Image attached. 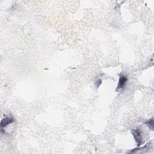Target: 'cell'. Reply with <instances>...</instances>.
<instances>
[{"label": "cell", "instance_id": "7a4b0ae2", "mask_svg": "<svg viewBox=\"0 0 154 154\" xmlns=\"http://www.w3.org/2000/svg\"><path fill=\"white\" fill-rule=\"evenodd\" d=\"M127 81H128V78L126 75H124L123 74L120 75V78H119L117 87L116 89V91L121 90L122 89H123L125 85H126Z\"/></svg>", "mask_w": 154, "mask_h": 154}, {"label": "cell", "instance_id": "3957f363", "mask_svg": "<svg viewBox=\"0 0 154 154\" xmlns=\"http://www.w3.org/2000/svg\"><path fill=\"white\" fill-rule=\"evenodd\" d=\"M14 121H15V120L12 117H6L2 119V121H1V123H0V125H1L2 129H3L4 128L6 127L7 125L12 123Z\"/></svg>", "mask_w": 154, "mask_h": 154}, {"label": "cell", "instance_id": "6da1fadb", "mask_svg": "<svg viewBox=\"0 0 154 154\" xmlns=\"http://www.w3.org/2000/svg\"><path fill=\"white\" fill-rule=\"evenodd\" d=\"M131 132L132 134L133 135L135 142L137 143V146H140L142 143V135L140 130L139 129L132 130Z\"/></svg>", "mask_w": 154, "mask_h": 154}, {"label": "cell", "instance_id": "5b68a950", "mask_svg": "<svg viewBox=\"0 0 154 154\" xmlns=\"http://www.w3.org/2000/svg\"><path fill=\"white\" fill-rule=\"evenodd\" d=\"M102 83V80H97L96 82H95V85H96V87H99L100 86V85Z\"/></svg>", "mask_w": 154, "mask_h": 154}, {"label": "cell", "instance_id": "277c9868", "mask_svg": "<svg viewBox=\"0 0 154 154\" xmlns=\"http://www.w3.org/2000/svg\"><path fill=\"white\" fill-rule=\"evenodd\" d=\"M145 123L148 125V126L150 128L151 130H152V131L153 130V119H151L149 120V121H147Z\"/></svg>", "mask_w": 154, "mask_h": 154}]
</instances>
